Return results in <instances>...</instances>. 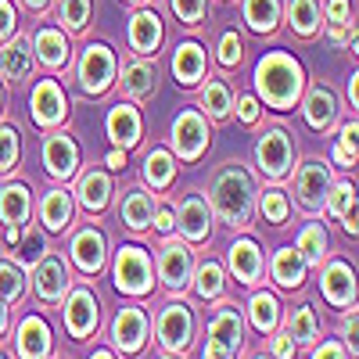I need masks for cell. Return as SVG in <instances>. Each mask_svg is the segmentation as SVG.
<instances>
[{
  "mask_svg": "<svg viewBox=\"0 0 359 359\" xmlns=\"http://www.w3.org/2000/svg\"><path fill=\"white\" fill-rule=\"evenodd\" d=\"M302 65L294 62L291 54L284 50H273V54H266L262 62L255 65V90H259V97L269 104V108H294L298 94H302Z\"/></svg>",
  "mask_w": 359,
  "mask_h": 359,
  "instance_id": "1",
  "label": "cell"
},
{
  "mask_svg": "<svg viewBox=\"0 0 359 359\" xmlns=\"http://www.w3.org/2000/svg\"><path fill=\"white\" fill-rule=\"evenodd\" d=\"M252 205H255V187L252 176L241 165H226L212 180V208L223 216L230 226H245L252 219Z\"/></svg>",
  "mask_w": 359,
  "mask_h": 359,
  "instance_id": "2",
  "label": "cell"
},
{
  "mask_svg": "<svg viewBox=\"0 0 359 359\" xmlns=\"http://www.w3.org/2000/svg\"><path fill=\"white\" fill-rule=\"evenodd\" d=\"M115 79V54L104 43H90L79 57V86L86 94H104Z\"/></svg>",
  "mask_w": 359,
  "mask_h": 359,
  "instance_id": "3",
  "label": "cell"
},
{
  "mask_svg": "<svg viewBox=\"0 0 359 359\" xmlns=\"http://www.w3.org/2000/svg\"><path fill=\"white\" fill-rule=\"evenodd\" d=\"M115 284H118V291H130V294L151 291V259L133 245L123 248L115 255Z\"/></svg>",
  "mask_w": 359,
  "mask_h": 359,
  "instance_id": "4",
  "label": "cell"
},
{
  "mask_svg": "<svg viewBox=\"0 0 359 359\" xmlns=\"http://www.w3.org/2000/svg\"><path fill=\"white\" fill-rule=\"evenodd\" d=\"M255 158H259V165H262V172H266L269 180H280V176H287L291 158H294L291 137H287L284 130H266V133L259 137Z\"/></svg>",
  "mask_w": 359,
  "mask_h": 359,
  "instance_id": "5",
  "label": "cell"
},
{
  "mask_svg": "<svg viewBox=\"0 0 359 359\" xmlns=\"http://www.w3.org/2000/svg\"><path fill=\"white\" fill-rule=\"evenodd\" d=\"M237 345H241V316L237 309H219V316L208 327V345L201 359H233Z\"/></svg>",
  "mask_w": 359,
  "mask_h": 359,
  "instance_id": "6",
  "label": "cell"
},
{
  "mask_svg": "<svg viewBox=\"0 0 359 359\" xmlns=\"http://www.w3.org/2000/svg\"><path fill=\"white\" fill-rule=\"evenodd\" d=\"M172 147L184 162H194L208 147V126L198 111H180V118L172 123Z\"/></svg>",
  "mask_w": 359,
  "mask_h": 359,
  "instance_id": "7",
  "label": "cell"
},
{
  "mask_svg": "<svg viewBox=\"0 0 359 359\" xmlns=\"http://www.w3.org/2000/svg\"><path fill=\"white\" fill-rule=\"evenodd\" d=\"M29 104H33V123L36 126H57L65 118V111H69L62 86H57L54 79H40L36 90H33V97H29Z\"/></svg>",
  "mask_w": 359,
  "mask_h": 359,
  "instance_id": "8",
  "label": "cell"
},
{
  "mask_svg": "<svg viewBox=\"0 0 359 359\" xmlns=\"http://www.w3.org/2000/svg\"><path fill=\"white\" fill-rule=\"evenodd\" d=\"M43 165L50 176L57 180H69L79 169V147L69 133H50L43 137Z\"/></svg>",
  "mask_w": 359,
  "mask_h": 359,
  "instance_id": "9",
  "label": "cell"
},
{
  "mask_svg": "<svg viewBox=\"0 0 359 359\" xmlns=\"http://www.w3.org/2000/svg\"><path fill=\"white\" fill-rule=\"evenodd\" d=\"M191 334H194V316L187 306H169L158 320V341L162 348L169 352H184L191 345Z\"/></svg>",
  "mask_w": 359,
  "mask_h": 359,
  "instance_id": "10",
  "label": "cell"
},
{
  "mask_svg": "<svg viewBox=\"0 0 359 359\" xmlns=\"http://www.w3.org/2000/svg\"><path fill=\"white\" fill-rule=\"evenodd\" d=\"M33 69H36V50L29 36H15L8 47H0V76L4 79L22 83L33 76Z\"/></svg>",
  "mask_w": 359,
  "mask_h": 359,
  "instance_id": "11",
  "label": "cell"
},
{
  "mask_svg": "<svg viewBox=\"0 0 359 359\" xmlns=\"http://www.w3.org/2000/svg\"><path fill=\"white\" fill-rule=\"evenodd\" d=\"M327 187H331V176H327V165H320V162H306L302 169H298V176H294V194H298V201H302L309 212L323 208Z\"/></svg>",
  "mask_w": 359,
  "mask_h": 359,
  "instance_id": "12",
  "label": "cell"
},
{
  "mask_svg": "<svg viewBox=\"0 0 359 359\" xmlns=\"http://www.w3.org/2000/svg\"><path fill=\"white\" fill-rule=\"evenodd\" d=\"M158 269H162V280H165V287H172V291L187 287V280H191V269H194V255H191V248H187V245H176V241H169V245L162 248Z\"/></svg>",
  "mask_w": 359,
  "mask_h": 359,
  "instance_id": "13",
  "label": "cell"
},
{
  "mask_svg": "<svg viewBox=\"0 0 359 359\" xmlns=\"http://www.w3.org/2000/svg\"><path fill=\"white\" fill-rule=\"evenodd\" d=\"M111 338H115V345L123 352H137L144 345V338H147V316L140 309H123L115 316V323H111Z\"/></svg>",
  "mask_w": 359,
  "mask_h": 359,
  "instance_id": "14",
  "label": "cell"
},
{
  "mask_svg": "<svg viewBox=\"0 0 359 359\" xmlns=\"http://www.w3.org/2000/svg\"><path fill=\"white\" fill-rule=\"evenodd\" d=\"M65 287H69L65 262L57 255H47L36 266V294L43 298V302H57V298H65Z\"/></svg>",
  "mask_w": 359,
  "mask_h": 359,
  "instance_id": "15",
  "label": "cell"
},
{
  "mask_svg": "<svg viewBox=\"0 0 359 359\" xmlns=\"http://www.w3.org/2000/svg\"><path fill=\"white\" fill-rule=\"evenodd\" d=\"M162 43V18L155 11H137L130 22V47L137 54H155Z\"/></svg>",
  "mask_w": 359,
  "mask_h": 359,
  "instance_id": "16",
  "label": "cell"
},
{
  "mask_svg": "<svg viewBox=\"0 0 359 359\" xmlns=\"http://www.w3.org/2000/svg\"><path fill=\"white\" fill-rule=\"evenodd\" d=\"M65 320H69V331L76 338H86L90 331H94V323H97V302H94V294L90 291H72L69 298V306H65Z\"/></svg>",
  "mask_w": 359,
  "mask_h": 359,
  "instance_id": "17",
  "label": "cell"
},
{
  "mask_svg": "<svg viewBox=\"0 0 359 359\" xmlns=\"http://www.w3.org/2000/svg\"><path fill=\"white\" fill-rule=\"evenodd\" d=\"M108 137L123 147V151L140 140V115H137L133 104H115L108 111Z\"/></svg>",
  "mask_w": 359,
  "mask_h": 359,
  "instance_id": "18",
  "label": "cell"
},
{
  "mask_svg": "<svg viewBox=\"0 0 359 359\" xmlns=\"http://www.w3.org/2000/svg\"><path fill=\"white\" fill-rule=\"evenodd\" d=\"M172 76H176L180 86H194L205 76V50L194 40L176 47V54H172Z\"/></svg>",
  "mask_w": 359,
  "mask_h": 359,
  "instance_id": "19",
  "label": "cell"
},
{
  "mask_svg": "<svg viewBox=\"0 0 359 359\" xmlns=\"http://www.w3.org/2000/svg\"><path fill=\"white\" fill-rule=\"evenodd\" d=\"M208 219H212V216H208V201L191 194L184 205H180V223L176 226L184 230L191 241H205V237H208Z\"/></svg>",
  "mask_w": 359,
  "mask_h": 359,
  "instance_id": "20",
  "label": "cell"
},
{
  "mask_svg": "<svg viewBox=\"0 0 359 359\" xmlns=\"http://www.w3.org/2000/svg\"><path fill=\"white\" fill-rule=\"evenodd\" d=\"M72 255H76V262L86 269V273H97V269L104 266V233L101 230H83L76 241H72Z\"/></svg>",
  "mask_w": 359,
  "mask_h": 359,
  "instance_id": "21",
  "label": "cell"
},
{
  "mask_svg": "<svg viewBox=\"0 0 359 359\" xmlns=\"http://www.w3.org/2000/svg\"><path fill=\"white\" fill-rule=\"evenodd\" d=\"M123 94L133 97V101H144V97H151L155 94V65H147V62H126L123 65Z\"/></svg>",
  "mask_w": 359,
  "mask_h": 359,
  "instance_id": "22",
  "label": "cell"
},
{
  "mask_svg": "<svg viewBox=\"0 0 359 359\" xmlns=\"http://www.w3.org/2000/svg\"><path fill=\"white\" fill-rule=\"evenodd\" d=\"M323 294L334 306H348L355 298V280H352V269L345 262H331L323 269Z\"/></svg>",
  "mask_w": 359,
  "mask_h": 359,
  "instance_id": "23",
  "label": "cell"
},
{
  "mask_svg": "<svg viewBox=\"0 0 359 359\" xmlns=\"http://www.w3.org/2000/svg\"><path fill=\"white\" fill-rule=\"evenodd\" d=\"M18 348H22V359H47V352H50L47 323L36 320V316H29L22 323V331H18Z\"/></svg>",
  "mask_w": 359,
  "mask_h": 359,
  "instance_id": "24",
  "label": "cell"
},
{
  "mask_svg": "<svg viewBox=\"0 0 359 359\" xmlns=\"http://www.w3.org/2000/svg\"><path fill=\"white\" fill-rule=\"evenodd\" d=\"M306 118H309L313 130H327L338 118V97L327 86H313L309 101H306Z\"/></svg>",
  "mask_w": 359,
  "mask_h": 359,
  "instance_id": "25",
  "label": "cell"
},
{
  "mask_svg": "<svg viewBox=\"0 0 359 359\" xmlns=\"http://www.w3.org/2000/svg\"><path fill=\"white\" fill-rule=\"evenodd\" d=\"M230 269L237 273L241 284H255L259 273H262V255L255 248V241H237L230 248Z\"/></svg>",
  "mask_w": 359,
  "mask_h": 359,
  "instance_id": "26",
  "label": "cell"
},
{
  "mask_svg": "<svg viewBox=\"0 0 359 359\" xmlns=\"http://www.w3.org/2000/svg\"><path fill=\"white\" fill-rule=\"evenodd\" d=\"M36 57L47 69H62L69 65V40L57 29H40L36 33Z\"/></svg>",
  "mask_w": 359,
  "mask_h": 359,
  "instance_id": "27",
  "label": "cell"
},
{
  "mask_svg": "<svg viewBox=\"0 0 359 359\" xmlns=\"http://www.w3.org/2000/svg\"><path fill=\"white\" fill-rule=\"evenodd\" d=\"M40 216H43L47 230H65L72 219V194L69 191H47L40 201Z\"/></svg>",
  "mask_w": 359,
  "mask_h": 359,
  "instance_id": "28",
  "label": "cell"
},
{
  "mask_svg": "<svg viewBox=\"0 0 359 359\" xmlns=\"http://www.w3.org/2000/svg\"><path fill=\"white\" fill-rule=\"evenodd\" d=\"M76 194H79V205H83V208H90V212H101V208L108 205V194H111V180H108L104 172H86V176L79 180Z\"/></svg>",
  "mask_w": 359,
  "mask_h": 359,
  "instance_id": "29",
  "label": "cell"
},
{
  "mask_svg": "<svg viewBox=\"0 0 359 359\" xmlns=\"http://www.w3.org/2000/svg\"><path fill=\"white\" fill-rule=\"evenodd\" d=\"M0 219H4V226H22L29 219V191L22 184L0 191Z\"/></svg>",
  "mask_w": 359,
  "mask_h": 359,
  "instance_id": "30",
  "label": "cell"
},
{
  "mask_svg": "<svg viewBox=\"0 0 359 359\" xmlns=\"http://www.w3.org/2000/svg\"><path fill=\"white\" fill-rule=\"evenodd\" d=\"M273 277L280 287H298L306 277V259L298 248H280L277 259H273Z\"/></svg>",
  "mask_w": 359,
  "mask_h": 359,
  "instance_id": "31",
  "label": "cell"
},
{
  "mask_svg": "<svg viewBox=\"0 0 359 359\" xmlns=\"http://www.w3.org/2000/svg\"><path fill=\"white\" fill-rule=\"evenodd\" d=\"M245 22L255 33H273L280 22V0H245Z\"/></svg>",
  "mask_w": 359,
  "mask_h": 359,
  "instance_id": "32",
  "label": "cell"
},
{
  "mask_svg": "<svg viewBox=\"0 0 359 359\" xmlns=\"http://www.w3.org/2000/svg\"><path fill=\"white\" fill-rule=\"evenodd\" d=\"M151 216H155V201H151V194L130 191V194L123 198V223H126L130 230H144L147 223H151Z\"/></svg>",
  "mask_w": 359,
  "mask_h": 359,
  "instance_id": "33",
  "label": "cell"
},
{
  "mask_svg": "<svg viewBox=\"0 0 359 359\" xmlns=\"http://www.w3.org/2000/svg\"><path fill=\"white\" fill-rule=\"evenodd\" d=\"M287 18L298 36H313L320 29V0H291Z\"/></svg>",
  "mask_w": 359,
  "mask_h": 359,
  "instance_id": "34",
  "label": "cell"
},
{
  "mask_svg": "<svg viewBox=\"0 0 359 359\" xmlns=\"http://www.w3.org/2000/svg\"><path fill=\"white\" fill-rule=\"evenodd\" d=\"M172 176H176V165H172V155L169 151H151L144 158V180L151 184L155 191H162V187H169L172 184Z\"/></svg>",
  "mask_w": 359,
  "mask_h": 359,
  "instance_id": "35",
  "label": "cell"
},
{
  "mask_svg": "<svg viewBox=\"0 0 359 359\" xmlns=\"http://www.w3.org/2000/svg\"><path fill=\"white\" fill-rule=\"evenodd\" d=\"M201 108L212 115V118H226V111L233 108V97H230V86L223 79H208L205 90H201Z\"/></svg>",
  "mask_w": 359,
  "mask_h": 359,
  "instance_id": "36",
  "label": "cell"
},
{
  "mask_svg": "<svg viewBox=\"0 0 359 359\" xmlns=\"http://www.w3.org/2000/svg\"><path fill=\"white\" fill-rule=\"evenodd\" d=\"M298 252H302L306 262H323V252H327V230L320 223L306 226L298 233Z\"/></svg>",
  "mask_w": 359,
  "mask_h": 359,
  "instance_id": "37",
  "label": "cell"
},
{
  "mask_svg": "<svg viewBox=\"0 0 359 359\" xmlns=\"http://www.w3.org/2000/svg\"><path fill=\"white\" fill-rule=\"evenodd\" d=\"M280 320V309H277V298L273 294H255L252 298V323L259 331H273Z\"/></svg>",
  "mask_w": 359,
  "mask_h": 359,
  "instance_id": "38",
  "label": "cell"
},
{
  "mask_svg": "<svg viewBox=\"0 0 359 359\" xmlns=\"http://www.w3.org/2000/svg\"><path fill=\"white\" fill-rule=\"evenodd\" d=\"M57 22L65 29H72V33H79L90 22V0H62V4H57Z\"/></svg>",
  "mask_w": 359,
  "mask_h": 359,
  "instance_id": "39",
  "label": "cell"
},
{
  "mask_svg": "<svg viewBox=\"0 0 359 359\" xmlns=\"http://www.w3.org/2000/svg\"><path fill=\"white\" fill-rule=\"evenodd\" d=\"M316 338V316L309 306H298L291 313V341H313Z\"/></svg>",
  "mask_w": 359,
  "mask_h": 359,
  "instance_id": "40",
  "label": "cell"
},
{
  "mask_svg": "<svg viewBox=\"0 0 359 359\" xmlns=\"http://www.w3.org/2000/svg\"><path fill=\"white\" fill-rule=\"evenodd\" d=\"M18 155H22L18 130H15V126H0V172H4V169H15Z\"/></svg>",
  "mask_w": 359,
  "mask_h": 359,
  "instance_id": "41",
  "label": "cell"
},
{
  "mask_svg": "<svg viewBox=\"0 0 359 359\" xmlns=\"http://www.w3.org/2000/svg\"><path fill=\"white\" fill-rule=\"evenodd\" d=\"M219 291H223V269L216 262H205L198 269V294L201 298H216Z\"/></svg>",
  "mask_w": 359,
  "mask_h": 359,
  "instance_id": "42",
  "label": "cell"
},
{
  "mask_svg": "<svg viewBox=\"0 0 359 359\" xmlns=\"http://www.w3.org/2000/svg\"><path fill=\"white\" fill-rule=\"evenodd\" d=\"M15 248H18V259H22L25 266H36V259H43V248H47V245H43V233L29 230Z\"/></svg>",
  "mask_w": 359,
  "mask_h": 359,
  "instance_id": "43",
  "label": "cell"
},
{
  "mask_svg": "<svg viewBox=\"0 0 359 359\" xmlns=\"http://www.w3.org/2000/svg\"><path fill=\"white\" fill-rule=\"evenodd\" d=\"M18 294H22V273L15 266L0 262V302H15Z\"/></svg>",
  "mask_w": 359,
  "mask_h": 359,
  "instance_id": "44",
  "label": "cell"
},
{
  "mask_svg": "<svg viewBox=\"0 0 359 359\" xmlns=\"http://www.w3.org/2000/svg\"><path fill=\"white\" fill-rule=\"evenodd\" d=\"M323 205L331 208L334 216H345L348 208H355V191H352V184H338V187H334L331 194L323 198Z\"/></svg>",
  "mask_w": 359,
  "mask_h": 359,
  "instance_id": "45",
  "label": "cell"
},
{
  "mask_svg": "<svg viewBox=\"0 0 359 359\" xmlns=\"http://www.w3.org/2000/svg\"><path fill=\"white\" fill-rule=\"evenodd\" d=\"M262 216L269 223H284L287 219V198H284V191H266L262 194Z\"/></svg>",
  "mask_w": 359,
  "mask_h": 359,
  "instance_id": "46",
  "label": "cell"
},
{
  "mask_svg": "<svg viewBox=\"0 0 359 359\" xmlns=\"http://www.w3.org/2000/svg\"><path fill=\"white\" fill-rule=\"evenodd\" d=\"M241 54H245L241 36H237V33H223V40H219V65H223V69L241 65Z\"/></svg>",
  "mask_w": 359,
  "mask_h": 359,
  "instance_id": "47",
  "label": "cell"
},
{
  "mask_svg": "<svg viewBox=\"0 0 359 359\" xmlns=\"http://www.w3.org/2000/svg\"><path fill=\"white\" fill-rule=\"evenodd\" d=\"M172 11L180 22H187V25H198L205 18V0H169Z\"/></svg>",
  "mask_w": 359,
  "mask_h": 359,
  "instance_id": "48",
  "label": "cell"
},
{
  "mask_svg": "<svg viewBox=\"0 0 359 359\" xmlns=\"http://www.w3.org/2000/svg\"><path fill=\"white\" fill-rule=\"evenodd\" d=\"M237 115H241V123H255L259 118V101L252 94H241L237 97Z\"/></svg>",
  "mask_w": 359,
  "mask_h": 359,
  "instance_id": "49",
  "label": "cell"
},
{
  "mask_svg": "<svg viewBox=\"0 0 359 359\" xmlns=\"http://www.w3.org/2000/svg\"><path fill=\"white\" fill-rule=\"evenodd\" d=\"M11 33H15V8L8 4V0H0V43H4Z\"/></svg>",
  "mask_w": 359,
  "mask_h": 359,
  "instance_id": "50",
  "label": "cell"
},
{
  "mask_svg": "<svg viewBox=\"0 0 359 359\" xmlns=\"http://www.w3.org/2000/svg\"><path fill=\"white\" fill-rule=\"evenodd\" d=\"M327 15H331L334 25H348V18H352L348 0H331V4H327Z\"/></svg>",
  "mask_w": 359,
  "mask_h": 359,
  "instance_id": "51",
  "label": "cell"
},
{
  "mask_svg": "<svg viewBox=\"0 0 359 359\" xmlns=\"http://www.w3.org/2000/svg\"><path fill=\"white\" fill-rule=\"evenodd\" d=\"M273 352H277V359H291V355H294L291 334H277V338H273Z\"/></svg>",
  "mask_w": 359,
  "mask_h": 359,
  "instance_id": "52",
  "label": "cell"
},
{
  "mask_svg": "<svg viewBox=\"0 0 359 359\" xmlns=\"http://www.w3.org/2000/svg\"><path fill=\"white\" fill-rule=\"evenodd\" d=\"M172 226H176L172 208H158V212H155V230H158V233H169Z\"/></svg>",
  "mask_w": 359,
  "mask_h": 359,
  "instance_id": "53",
  "label": "cell"
},
{
  "mask_svg": "<svg viewBox=\"0 0 359 359\" xmlns=\"http://www.w3.org/2000/svg\"><path fill=\"white\" fill-rule=\"evenodd\" d=\"M338 144L355 158V123H345V126H341V140H338Z\"/></svg>",
  "mask_w": 359,
  "mask_h": 359,
  "instance_id": "54",
  "label": "cell"
},
{
  "mask_svg": "<svg viewBox=\"0 0 359 359\" xmlns=\"http://www.w3.org/2000/svg\"><path fill=\"white\" fill-rule=\"evenodd\" d=\"M313 359H345V352H341L338 345H323V348H316Z\"/></svg>",
  "mask_w": 359,
  "mask_h": 359,
  "instance_id": "55",
  "label": "cell"
},
{
  "mask_svg": "<svg viewBox=\"0 0 359 359\" xmlns=\"http://www.w3.org/2000/svg\"><path fill=\"white\" fill-rule=\"evenodd\" d=\"M334 162H338V165H341V169H352V162H355V158H352V155H348V151H345V147H341V144H338V147H334Z\"/></svg>",
  "mask_w": 359,
  "mask_h": 359,
  "instance_id": "56",
  "label": "cell"
},
{
  "mask_svg": "<svg viewBox=\"0 0 359 359\" xmlns=\"http://www.w3.org/2000/svg\"><path fill=\"white\" fill-rule=\"evenodd\" d=\"M345 341L352 345V352H355V313L352 316H345Z\"/></svg>",
  "mask_w": 359,
  "mask_h": 359,
  "instance_id": "57",
  "label": "cell"
},
{
  "mask_svg": "<svg viewBox=\"0 0 359 359\" xmlns=\"http://www.w3.org/2000/svg\"><path fill=\"white\" fill-rule=\"evenodd\" d=\"M108 165H111V169H123V165H126V151H111V155H108Z\"/></svg>",
  "mask_w": 359,
  "mask_h": 359,
  "instance_id": "58",
  "label": "cell"
},
{
  "mask_svg": "<svg viewBox=\"0 0 359 359\" xmlns=\"http://www.w3.org/2000/svg\"><path fill=\"white\" fill-rule=\"evenodd\" d=\"M8 320H11V309H8V302H0V334L8 331Z\"/></svg>",
  "mask_w": 359,
  "mask_h": 359,
  "instance_id": "59",
  "label": "cell"
},
{
  "mask_svg": "<svg viewBox=\"0 0 359 359\" xmlns=\"http://www.w3.org/2000/svg\"><path fill=\"white\" fill-rule=\"evenodd\" d=\"M22 4H25L29 11H43V8H50V0H22Z\"/></svg>",
  "mask_w": 359,
  "mask_h": 359,
  "instance_id": "60",
  "label": "cell"
},
{
  "mask_svg": "<svg viewBox=\"0 0 359 359\" xmlns=\"http://www.w3.org/2000/svg\"><path fill=\"white\" fill-rule=\"evenodd\" d=\"M348 97H352V108H355V101H359V83H355V76L348 79Z\"/></svg>",
  "mask_w": 359,
  "mask_h": 359,
  "instance_id": "61",
  "label": "cell"
},
{
  "mask_svg": "<svg viewBox=\"0 0 359 359\" xmlns=\"http://www.w3.org/2000/svg\"><path fill=\"white\" fill-rule=\"evenodd\" d=\"M94 359H111V355L108 352H94Z\"/></svg>",
  "mask_w": 359,
  "mask_h": 359,
  "instance_id": "62",
  "label": "cell"
},
{
  "mask_svg": "<svg viewBox=\"0 0 359 359\" xmlns=\"http://www.w3.org/2000/svg\"><path fill=\"white\" fill-rule=\"evenodd\" d=\"M0 104H4V86H0Z\"/></svg>",
  "mask_w": 359,
  "mask_h": 359,
  "instance_id": "63",
  "label": "cell"
},
{
  "mask_svg": "<svg viewBox=\"0 0 359 359\" xmlns=\"http://www.w3.org/2000/svg\"><path fill=\"white\" fill-rule=\"evenodd\" d=\"M130 4H137V0H130Z\"/></svg>",
  "mask_w": 359,
  "mask_h": 359,
  "instance_id": "64",
  "label": "cell"
}]
</instances>
